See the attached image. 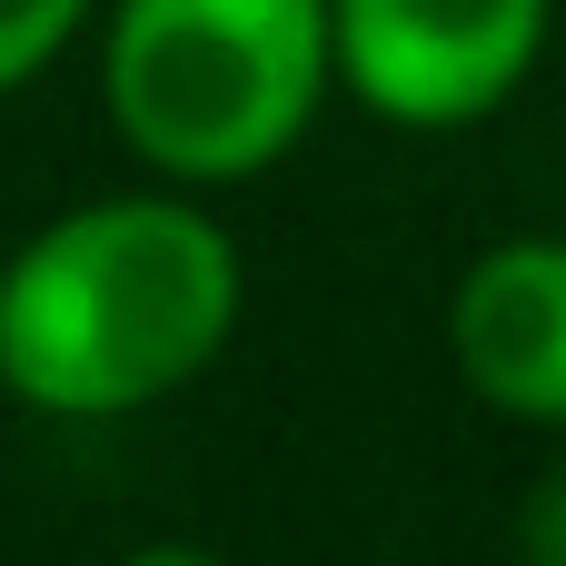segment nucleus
<instances>
[{"label":"nucleus","mask_w":566,"mask_h":566,"mask_svg":"<svg viewBox=\"0 0 566 566\" xmlns=\"http://www.w3.org/2000/svg\"><path fill=\"white\" fill-rule=\"evenodd\" d=\"M119 566H229V557H209V547H129Z\"/></svg>","instance_id":"7"},{"label":"nucleus","mask_w":566,"mask_h":566,"mask_svg":"<svg viewBox=\"0 0 566 566\" xmlns=\"http://www.w3.org/2000/svg\"><path fill=\"white\" fill-rule=\"evenodd\" d=\"M448 348L488 408L566 428V239H497L448 298Z\"/></svg>","instance_id":"4"},{"label":"nucleus","mask_w":566,"mask_h":566,"mask_svg":"<svg viewBox=\"0 0 566 566\" xmlns=\"http://www.w3.org/2000/svg\"><path fill=\"white\" fill-rule=\"evenodd\" d=\"M80 20H90V0H0V90L40 80L80 40Z\"/></svg>","instance_id":"5"},{"label":"nucleus","mask_w":566,"mask_h":566,"mask_svg":"<svg viewBox=\"0 0 566 566\" xmlns=\"http://www.w3.org/2000/svg\"><path fill=\"white\" fill-rule=\"evenodd\" d=\"M338 80L328 0H119L99 90L159 179H249L298 149Z\"/></svg>","instance_id":"2"},{"label":"nucleus","mask_w":566,"mask_h":566,"mask_svg":"<svg viewBox=\"0 0 566 566\" xmlns=\"http://www.w3.org/2000/svg\"><path fill=\"white\" fill-rule=\"evenodd\" d=\"M338 80L398 129L488 119L547 50V0H328Z\"/></svg>","instance_id":"3"},{"label":"nucleus","mask_w":566,"mask_h":566,"mask_svg":"<svg viewBox=\"0 0 566 566\" xmlns=\"http://www.w3.org/2000/svg\"><path fill=\"white\" fill-rule=\"evenodd\" d=\"M239 328V249L189 199H90L0 269V388L50 418H129Z\"/></svg>","instance_id":"1"},{"label":"nucleus","mask_w":566,"mask_h":566,"mask_svg":"<svg viewBox=\"0 0 566 566\" xmlns=\"http://www.w3.org/2000/svg\"><path fill=\"white\" fill-rule=\"evenodd\" d=\"M527 547H537V566H566V488L557 478H547L537 507H527Z\"/></svg>","instance_id":"6"}]
</instances>
